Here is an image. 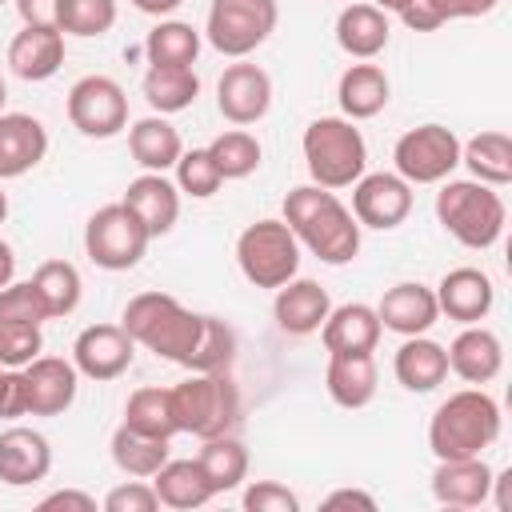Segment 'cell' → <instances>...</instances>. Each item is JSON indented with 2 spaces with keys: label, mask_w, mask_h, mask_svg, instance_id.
<instances>
[{
  "label": "cell",
  "mask_w": 512,
  "mask_h": 512,
  "mask_svg": "<svg viewBox=\"0 0 512 512\" xmlns=\"http://www.w3.org/2000/svg\"><path fill=\"white\" fill-rule=\"evenodd\" d=\"M300 248H308L324 264H348L360 252V220L352 208L320 184H300L284 196V216H280Z\"/></svg>",
  "instance_id": "1"
},
{
  "label": "cell",
  "mask_w": 512,
  "mask_h": 512,
  "mask_svg": "<svg viewBox=\"0 0 512 512\" xmlns=\"http://www.w3.org/2000/svg\"><path fill=\"white\" fill-rule=\"evenodd\" d=\"M500 436V404L484 388H460L428 420V448L436 460H460V456H484Z\"/></svg>",
  "instance_id": "2"
},
{
  "label": "cell",
  "mask_w": 512,
  "mask_h": 512,
  "mask_svg": "<svg viewBox=\"0 0 512 512\" xmlns=\"http://www.w3.org/2000/svg\"><path fill=\"white\" fill-rule=\"evenodd\" d=\"M436 220L456 244L484 252L504 236L508 208H504L500 188L448 176V180H440V192H436Z\"/></svg>",
  "instance_id": "3"
},
{
  "label": "cell",
  "mask_w": 512,
  "mask_h": 512,
  "mask_svg": "<svg viewBox=\"0 0 512 512\" xmlns=\"http://www.w3.org/2000/svg\"><path fill=\"white\" fill-rule=\"evenodd\" d=\"M120 324L136 344H144L148 352H156L160 360H172V364H188V356L196 348V336H200V312L184 308L168 292L132 296L124 304Z\"/></svg>",
  "instance_id": "4"
},
{
  "label": "cell",
  "mask_w": 512,
  "mask_h": 512,
  "mask_svg": "<svg viewBox=\"0 0 512 512\" xmlns=\"http://www.w3.org/2000/svg\"><path fill=\"white\" fill-rule=\"evenodd\" d=\"M300 148H304L312 184L332 188V192L352 188L368 168V144H364L356 120H348V116H316L304 128Z\"/></svg>",
  "instance_id": "5"
},
{
  "label": "cell",
  "mask_w": 512,
  "mask_h": 512,
  "mask_svg": "<svg viewBox=\"0 0 512 512\" xmlns=\"http://www.w3.org/2000/svg\"><path fill=\"white\" fill-rule=\"evenodd\" d=\"M168 392H172L176 428L196 440L232 432V424L240 416V392L228 380V372H192L188 380L172 384Z\"/></svg>",
  "instance_id": "6"
},
{
  "label": "cell",
  "mask_w": 512,
  "mask_h": 512,
  "mask_svg": "<svg viewBox=\"0 0 512 512\" xmlns=\"http://www.w3.org/2000/svg\"><path fill=\"white\" fill-rule=\"evenodd\" d=\"M236 264L248 284L276 292L300 272V240L284 220H256L236 236Z\"/></svg>",
  "instance_id": "7"
},
{
  "label": "cell",
  "mask_w": 512,
  "mask_h": 512,
  "mask_svg": "<svg viewBox=\"0 0 512 512\" xmlns=\"http://www.w3.org/2000/svg\"><path fill=\"white\" fill-rule=\"evenodd\" d=\"M148 244H152L148 228L132 216V208H124V200L96 208L88 216V224H84V252L104 272H128V268H136L144 260Z\"/></svg>",
  "instance_id": "8"
},
{
  "label": "cell",
  "mask_w": 512,
  "mask_h": 512,
  "mask_svg": "<svg viewBox=\"0 0 512 512\" xmlns=\"http://www.w3.org/2000/svg\"><path fill=\"white\" fill-rule=\"evenodd\" d=\"M276 20H280L276 0H212L204 36L220 56L244 60L276 32Z\"/></svg>",
  "instance_id": "9"
},
{
  "label": "cell",
  "mask_w": 512,
  "mask_h": 512,
  "mask_svg": "<svg viewBox=\"0 0 512 512\" xmlns=\"http://www.w3.org/2000/svg\"><path fill=\"white\" fill-rule=\"evenodd\" d=\"M392 164H396V176H404L412 188L440 184L460 164V136L444 124H416L396 140Z\"/></svg>",
  "instance_id": "10"
},
{
  "label": "cell",
  "mask_w": 512,
  "mask_h": 512,
  "mask_svg": "<svg viewBox=\"0 0 512 512\" xmlns=\"http://www.w3.org/2000/svg\"><path fill=\"white\" fill-rule=\"evenodd\" d=\"M68 124L88 140H112L128 128V96L112 76H80L68 88Z\"/></svg>",
  "instance_id": "11"
},
{
  "label": "cell",
  "mask_w": 512,
  "mask_h": 512,
  "mask_svg": "<svg viewBox=\"0 0 512 512\" xmlns=\"http://www.w3.org/2000/svg\"><path fill=\"white\" fill-rule=\"evenodd\" d=\"M216 108L236 128H248L256 120H264L268 108H272V76L252 60L228 64L216 80Z\"/></svg>",
  "instance_id": "12"
},
{
  "label": "cell",
  "mask_w": 512,
  "mask_h": 512,
  "mask_svg": "<svg viewBox=\"0 0 512 512\" xmlns=\"http://www.w3.org/2000/svg\"><path fill=\"white\" fill-rule=\"evenodd\" d=\"M412 212V184L396 172H364L352 184V216L360 220V228H400Z\"/></svg>",
  "instance_id": "13"
},
{
  "label": "cell",
  "mask_w": 512,
  "mask_h": 512,
  "mask_svg": "<svg viewBox=\"0 0 512 512\" xmlns=\"http://www.w3.org/2000/svg\"><path fill=\"white\" fill-rule=\"evenodd\" d=\"M136 360V340L124 332V324H88L72 340V364L88 380H116L132 368Z\"/></svg>",
  "instance_id": "14"
},
{
  "label": "cell",
  "mask_w": 512,
  "mask_h": 512,
  "mask_svg": "<svg viewBox=\"0 0 512 512\" xmlns=\"http://www.w3.org/2000/svg\"><path fill=\"white\" fill-rule=\"evenodd\" d=\"M24 388H28V416H60L76 400L80 372L64 356H36L24 364Z\"/></svg>",
  "instance_id": "15"
},
{
  "label": "cell",
  "mask_w": 512,
  "mask_h": 512,
  "mask_svg": "<svg viewBox=\"0 0 512 512\" xmlns=\"http://www.w3.org/2000/svg\"><path fill=\"white\" fill-rule=\"evenodd\" d=\"M52 472V444L44 432L12 424L0 432V484L28 488Z\"/></svg>",
  "instance_id": "16"
},
{
  "label": "cell",
  "mask_w": 512,
  "mask_h": 512,
  "mask_svg": "<svg viewBox=\"0 0 512 512\" xmlns=\"http://www.w3.org/2000/svg\"><path fill=\"white\" fill-rule=\"evenodd\" d=\"M436 292V304H440V316L456 320V324H480L492 304H496V284L488 272L480 268H452L440 276V284L432 288Z\"/></svg>",
  "instance_id": "17"
},
{
  "label": "cell",
  "mask_w": 512,
  "mask_h": 512,
  "mask_svg": "<svg viewBox=\"0 0 512 512\" xmlns=\"http://www.w3.org/2000/svg\"><path fill=\"white\" fill-rule=\"evenodd\" d=\"M376 316H380V328H388L396 336H424L440 320V304H436V292L428 284L400 280L380 296Z\"/></svg>",
  "instance_id": "18"
},
{
  "label": "cell",
  "mask_w": 512,
  "mask_h": 512,
  "mask_svg": "<svg viewBox=\"0 0 512 512\" xmlns=\"http://www.w3.org/2000/svg\"><path fill=\"white\" fill-rule=\"evenodd\" d=\"M444 352H448V372H456L464 384H476V388L496 380L504 368V344L484 324H464Z\"/></svg>",
  "instance_id": "19"
},
{
  "label": "cell",
  "mask_w": 512,
  "mask_h": 512,
  "mask_svg": "<svg viewBox=\"0 0 512 512\" xmlns=\"http://www.w3.org/2000/svg\"><path fill=\"white\" fill-rule=\"evenodd\" d=\"M124 208H132V216L148 228V236H164L176 228L180 220V188L164 176V172H140L136 180H128L124 188Z\"/></svg>",
  "instance_id": "20"
},
{
  "label": "cell",
  "mask_w": 512,
  "mask_h": 512,
  "mask_svg": "<svg viewBox=\"0 0 512 512\" xmlns=\"http://www.w3.org/2000/svg\"><path fill=\"white\" fill-rule=\"evenodd\" d=\"M328 312H332L328 288H320L308 276H292L288 284L276 288L272 316H276V328L288 332V336H312V332H320V324H324Z\"/></svg>",
  "instance_id": "21"
},
{
  "label": "cell",
  "mask_w": 512,
  "mask_h": 512,
  "mask_svg": "<svg viewBox=\"0 0 512 512\" xmlns=\"http://www.w3.org/2000/svg\"><path fill=\"white\" fill-rule=\"evenodd\" d=\"M492 468L484 456H460V460H436L432 472V496L448 508H480L492 496Z\"/></svg>",
  "instance_id": "22"
},
{
  "label": "cell",
  "mask_w": 512,
  "mask_h": 512,
  "mask_svg": "<svg viewBox=\"0 0 512 512\" xmlns=\"http://www.w3.org/2000/svg\"><path fill=\"white\" fill-rule=\"evenodd\" d=\"M48 156V128L28 112H0V180L32 172Z\"/></svg>",
  "instance_id": "23"
},
{
  "label": "cell",
  "mask_w": 512,
  "mask_h": 512,
  "mask_svg": "<svg viewBox=\"0 0 512 512\" xmlns=\"http://www.w3.org/2000/svg\"><path fill=\"white\" fill-rule=\"evenodd\" d=\"M64 64V32L60 28H20L8 44V68L12 76L28 80V84H40V80H52Z\"/></svg>",
  "instance_id": "24"
},
{
  "label": "cell",
  "mask_w": 512,
  "mask_h": 512,
  "mask_svg": "<svg viewBox=\"0 0 512 512\" xmlns=\"http://www.w3.org/2000/svg\"><path fill=\"white\" fill-rule=\"evenodd\" d=\"M388 36H392V24H388V12H380L372 0H356V4H344L340 16H336V44L352 56V60H372L388 48Z\"/></svg>",
  "instance_id": "25"
},
{
  "label": "cell",
  "mask_w": 512,
  "mask_h": 512,
  "mask_svg": "<svg viewBox=\"0 0 512 512\" xmlns=\"http://www.w3.org/2000/svg\"><path fill=\"white\" fill-rule=\"evenodd\" d=\"M376 360L372 352H328V368H324V388L332 396V404L340 408H364L376 396Z\"/></svg>",
  "instance_id": "26"
},
{
  "label": "cell",
  "mask_w": 512,
  "mask_h": 512,
  "mask_svg": "<svg viewBox=\"0 0 512 512\" xmlns=\"http://www.w3.org/2000/svg\"><path fill=\"white\" fill-rule=\"evenodd\" d=\"M388 96H392V84H388V72L380 64H348L340 72V84H336V100H340V112L348 120H372L388 108Z\"/></svg>",
  "instance_id": "27"
},
{
  "label": "cell",
  "mask_w": 512,
  "mask_h": 512,
  "mask_svg": "<svg viewBox=\"0 0 512 512\" xmlns=\"http://www.w3.org/2000/svg\"><path fill=\"white\" fill-rule=\"evenodd\" d=\"M380 316L372 304H340L324 316L320 324V340L328 352H376L380 344Z\"/></svg>",
  "instance_id": "28"
},
{
  "label": "cell",
  "mask_w": 512,
  "mask_h": 512,
  "mask_svg": "<svg viewBox=\"0 0 512 512\" xmlns=\"http://www.w3.org/2000/svg\"><path fill=\"white\" fill-rule=\"evenodd\" d=\"M392 372L408 392H432L448 380V352L428 336H404L392 356Z\"/></svg>",
  "instance_id": "29"
},
{
  "label": "cell",
  "mask_w": 512,
  "mask_h": 512,
  "mask_svg": "<svg viewBox=\"0 0 512 512\" xmlns=\"http://www.w3.org/2000/svg\"><path fill=\"white\" fill-rule=\"evenodd\" d=\"M128 152L132 160L144 168V172H168L180 152H184V140L180 132L168 124V116H140L132 128H128Z\"/></svg>",
  "instance_id": "30"
},
{
  "label": "cell",
  "mask_w": 512,
  "mask_h": 512,
  "mask_svg": "<svg viewBox=\"0 0 512 512\" xmlns=\"http://www.w3.org/2000/svg\"><path fill=\"white\" fill-rule=\"evenodd\" d=\"M152 488H156L160 504H164V508H176V512L204 508V504L216 496L196 460H164V464L152 472Z\"/></svg>",
  "instance_id": "31"
},
{
  "label": "cell",
  "mask_w": 512,
  "mask_h": 512,
  "mask_svg": "<svg viewBox=\"0 0 512 512\" xmlns=\"http://www.w3.org/2000/svg\"><path fill=\"white\" fill-rule=\"evenodd\" d=\"M140 92L148 100V108L156 116H176L184 108L196 104L200 96V76L192 68H168V64H148L144 80H140Z\"/></svg>",
  "instance_id": "32"
},
{
  "label": "cell",
  "mask_w": 512,
  "mask_h": 512,
  "mask_svg": "<svg viewBox=\"0 0 512 512\" xmlns=\"http://www.w3.org/2000/svg\"><path fill=\"white\" fill-rule=\"evenodd\" d=\"M196 464H200V472H204V480L212 484L216 496L220 492H236L248 480V448L236 436H228V432L200 440Z\"/></svg>",
  "instance_id": "33"
},
{
  "label": "cell",
  "mask_w": 512,
  "mask_h": 512,
  "mask_svg": "<svg viewBox=\"0 0 512 512\" xmlns=\"http://www.w3.org/2000/svg\"><path fill=\"white\" fill-rule=\"evenodd\" d=\"M460 164L472 172V180L504 188L512 184V136L508 132H476L468 144H460Z\"/></svg>",
  "instance_id": "34"
},
{
  "label": "cell",
  "mask_w": 512,
  "mask_h": 512,
  "mask_svg": "<svg viewBox=\"0 0 512 512\" xmlns=\"http://www.w3.org/2000/svg\"><path fill=\"white\" fill-rule=\"evenodd\" d=\"M108 448H112V464L124 476H136V480H152V472L168 460V440L164 436H148V432L128 428V424H120L112 432Z\"/></svg>",
  "instance_id": "35"
},
{
  "label": "cell",
  "mask_w": 512,
  "mask_h": 512,
  "mask_svg": "<svg viewBox=\"0 0 512 512\" xmlns=\"http://www.w3.org/2000/svg\"><path fill=\"white\" fill-rule=\"evenodd\" d=\"M144 56H148V64L192 68L200 56V32L184 20H160L144 40Z\"/></svg>",
  "instance_id": "36"
},
{
  "label": "cell",
  "mask_w": 512,
  "mask_h": 512,
  "mask_svg": "<svg viewBox=\"0 0 512 512\" xmlns=\"http://www.w3.org/2000/svg\"><path fill=\"white\" fill-rule=\"evenodd\" d=\"M32 284L36 292L44 296L48 304V316H72L80 308V296H84V280L76 272V264L68 260H44L36 272H32Z\"/></svg>",
  "instance_id": "37"
},
{
  "label": "cell",
  "mask_w": 512,
  "mask_h": 512,
  "mask_svg": "<svg viewBox=\"0 0 512 512\" xmlns=\"http://www.w3.org/2000/svg\"><path fill=\"white\" fill-rule=\"evenodd\" d=\"M124 424H128V428H140V432H148V436L172 440V436L180 432V428H176V416H172V392H168V388H156V384L136 388V392L128 396V404H124Z\"/></svg>",
  "instance_id": "38"
},
{
  "label": "cell",
  "mask_w": 512,
  "mask_h": 512,
  "mask_svg": "<svg viewBox=\"0 0 512 512\" xmlns=\"http://www.w3.org/2000/svg\"><path fill=\"white\" fill-rule=\"evenodd\" d=\"M208 156L216 160V168H220L224 180H244V176H252L260 168L264 148H260V140L248 128H228V132H220L208 144Z\"/></svg>",
  "instance_id": "39"
},
{
  "label": "cell",
  "mask_w": 512,
  "mask_h": 512,
  "mask_svg": "<svg viewBox=\"0 0 512 512\" xmlns=\"http://www.w3.org/2000/svg\"><path fill=\"white\" fill-rule=\"evenodd\" d=\"M232 356H236L232 324L220 320V316H200V336H196V348H192L184 368H192V372H228Z\"/></svg>",
  "instance_id": "40"
},
{
  "label": "cell",
  "mask_w": 512,
  "mask_h": 512,
  "mask_svg": "<svg viewBox=\"0 0 512 512\" xmlns=\"http://www.w3.org/2000/svg\"><path fill=\"white\" fill-rule=\"evenodd\" d=\"M116 24V0H60V32L64 36H104Z\"/></svg>",
  "instance_id": "41"
},
{
  "label": "cell",
  "mask_w": 512,
  "mask_h": 512,
  "mask_svg": "<svg viewBox=\"0 0 512 512\" xmlns=\"http://www.w3.org/2000/svg\"><path fill=\"white\" fill-rule=\"evenodd\" d=\"M172 172H176L180 196H192V200H208V196H216L220 184H224V176H220L216 160L208 156V148H188V152H180V160L172 164Z\"/></svg>",
  "instance_id": "42"
},
{
  "label": "cell",
  "mask_w": 512,
  "mask_h": 512,
  "mask_svg": "<svg viewBox=\"0 0 512 512\" xmlns=\"http://www.w3.org/2000/svg\"><path fill=\"white\" fill-rule=\"evenodd\" d=\"M0 320L44 324V320H52V316H48V304H44V296L36 292L32 280H12V284L0 288Z\"/></svg>",
  "instance_id": "43"
},
{
  "label": "cell",
  "mask_w": 512,
  "mask_h": 512,
  "mask_svg": "<svg viewBox=\"0 0 512 512\" xmlns=\"http://www.w3.org/2000/svg\"><path fill=\"white\" fill-rule=\"evenodd\" d=\"M44 348L40 324H20V320H0V364L4 368H24L36 360Z\"/></svg>",
  "instance_id": "44"
},
{
  "label": "cell",
  "mask_w": 512,
  "mask_h": 512,
  "mask_svg": "<svg viewBox=\"0 0 512 512\" xmlns=\"http://www.w3.org/2000/svg\"><path fill=\"white\" fill-rule=\"evenodd\" d=\"M240 504H244V512H296L300 496L280 480H252L244 488Z\"/></svg>",
  "instance_id": "45"
},
{
  "label": "cell",
  "mask_w": 512,
  "mask_h": 512,
  "mask_svg": "<svg viewBox=\"0 0 512 512\" xmlns=\"http://www.w3.org/2000/svg\"><path fill=\"white\" fill-rule=\"evenodd\" d=\"M160 508V496H156V488L152 484H144V480H124V484H116L108 496H104V512H156Z\"/></svg>",
  "instance_id": "46"
},
{
  "label": "cell",
  "mask_w": 512,
  "mask_h": 512,
  "mask_svg": "<svg viewBox=\"0 0 512 512\" xmlns=\"http://www.w3.org/2000/svg\"><path fill=\"white\" fill-rule=\"evenodd\" d=\"M28 416V388H24V368H4L0 380V420Z\"/></svg>",
  "instance_id": "47"
},
{
  "label": "cell",
  "mask_w": 512,
  "mask_h": 512,
  "mask_svg": "<svg viewBox=\"0 0 512 512\" xmlns=\"http://www.w3.org/2000/svg\"><path fill=\"white\" fill-rule=\"evenodd\" d=\"M428 4V12L440 20V24H448V20H476V16H488L500 0H424Z\"/></svg>",
  "instance_id": "48"
},
{
  "label": "cell",
  "mask_w": 512,
  "mask_h": 512,
  "mask_svg": "<svg viewBox=\"0 0 512 512\" xmlns=\"http://www.w3.org/2000/svg\"><path fill=\"white\" fill-rule=\"evenodd\" d=\"M16 12L28 28H60V0H16Z\"/></svg>",
  "instance_id": "49"
},
{
  "label": "cell",
  "mask_w": 512,
  "mask_h": 512,
  "mask_svg": "<svg viewBox=\"0 0 512 512\" xmlns=\"http://www.w3.org/2000/svg\"><path fill=\"white\" fill-rule=\"evenodd\" d=\"M56 508H68V512H96V496L80 492V488H56L40 500V512H56Z\"/></svg>",
  "instance_id": "50"
},
{
  "label": "cell",
  "mask_w": 512,
  "mask_h": 512,
  "mask_svg": "<svg viewBox=\"0 0 512 512\" xmlns=\"http://www.w3.org/2000/svg\"><path fill=\"white\" fill-rule=\"evenodd\" d=\"M324 508H364L372 512L376 508V496L372 492H360V488H336L324 496Z\"/></svg>",
  "instance_id": "51"
},
{
  "label": "cell",
  "mask_w": 512,
  "mask_h": 512,
  "mask_svg": "<svg viewBox=\"0 0 512 512\" xmlns=\"http://www.w3.org/2000/svg\"><path fill=\"white\" fill-rule=\"evenodd\" d=\"M180 4H184V0H132V8H136V12H144V16H156V20L172 16Z\"/></svg>",
  "instance_id": "52"
},
{
  "label": "cell",
  "mask_w": 512,
  "mask_h": 512,
  "mask_svg": "<svg viewBox=\"0 0 512 512\" xmlns=\"http://www.w3.org/2000/svg\"><path fill=\"white\" fill-rule=\"evenodd\" d=\"M12 276H16V252L8 240H0V288L12 284Z\"/></svg>",
  "instance_id": "53"
},
{
  "label": "cell",
  "mask_w": 512,
  "mask_h": 512,
  "mask_svg": "<svg viewBox=\"0 0 512 512\" xmlns=\"http://www.w3.org/2000/svg\"><path fill=\"white\" fill-rule=\"evenodd\" d=\"M372 4H376L380 12H396V16H400V12H404L408 4H416V0H372Z\"/></svg>",
  "instance_id": "54"
},
{
  "label": "cell",
  "mask_w": 512,
  "mask_h": 512,
  "mask_svg": "<svg viewBox=\"0 0 512 512\" xmlns=\"http://www.w3.org/2000/svg\"><path fill=\"white\" fill-rule=\"evenodd\" d=\"M8 220V196H4V188H0V224Z\"/></svg>",
  "instance_id": "55"
},
{
  "label": "cell",
  "mask_w": 512,
  "mask_h": 512,
  "mask_svg": "<svg viewBox=\"0 0 512 512\" xmlns=\"http://www.w3.org/2000/svg\"><path fill=\"white\" fill-rule=\"evenodd\" d=\"M4 104H8V84H4V76H0V112H4Z\"/></svg>",
  "instance_id": "56"
},
{
  "label": "cell",
  "mask_w": 512,
  "mask_h": 512,
  "mask_svg": "<svg viewBox=\"0 0 512 512\" xmlns=\"http://www.w3.org/2000/svg\"><path fill=\"white\" fill-rule=\"evenodd\" d=\"M0 380H4V364H0Z\"/></svg>",
  "instance_id": "57"
},
{
  "label": "cell",
  "mask_w": 512,
  "mask_h": 512,
  "mask_svg": "<svg viewBox=\"0 0 512 512\" xmlns=\"http://www.w3.org/2000/svg\"><path fill=\"white\" fill-rule=\"evenodd\" d=\"M0 4H4V0H0Z\"/></svg>",
  "instance_id": "58"
}]
</instances>
